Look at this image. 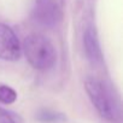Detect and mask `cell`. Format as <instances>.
<instances>
[{
    "mask_svg": "<svg viewBox=\"0 0 123 123\" xmlns=\"http://www.w3.org/2000/svg\"><path fill=\"white\" fill-rule=\"evenodd\" d=\"M85 89L92 105L95 107L100 117L111 122H115L119 117L118 106L116 105L111 91L100 80L87 77L85 80Z\"/></svg>",
    "mask_w": 123,
    "mask_h": 123,
    "instance_id": "obj_2",
    "label": "cell"
},
{
    "mask_svg": "<svg viewBox=\"0 0 123 123\" xmlns=\"http://www.w3.org/2000/svg\"><path fill=\"white\" fill-rule=\"evenodd\" d=\"M16 100H17V93L13 88L5 85L0 86V103L5 105H10V104H13Z\"/></svg>",
    "mask_w": 123,
    "mask_h": 123,
    "instance_id": "obj_7",
    "label": "cell"
},
{
    "mask_svg": "<svg viewBox=\"0 0 123 123\" xmlns=\"http://www.w3.org/2000/svg\"><path fill=\"white\" fill-rule=\"evenodd\" d=\"M35 18L45 25H54L60 19V11L55 4L43 0L35 10Z\"/></svg>",
    "mask_w": 123,
    "mask_h": 123,
    "instance_id": "obj_5",
    "label": "cell"
},
{
    "mask_svg": "<svg viewBox=\"0 0 123 123\" xmlns=\"http://www.w3.org/2000/svg\"><path fill=\"white\" fill-rule=\"evenodd\" d=\"M22 51L28 63L40 71L49 70L57 62V51L53 43L41 34L28 35L23 41Z\"/></svg>",
    "mask_w": 123,
    "mask_h": 123,
    "instance_id": "obj_1",
    "label": "cell"
},
{
    "mask_svg": "<svg viewBox=\"0 0 123 123\" xmlns=\"http://www.w3.org/2000/svg\"><path fill=\"white\" fill-rule=\"evenodd\" d=\"M22 55V46L16 33L7 24L0 22V59L16 62Z\"/></svg>",
    "mask_w": 123,
    "mask_h": 123,
    "instance_id": "obj_3",
    "label": "cell"
},
{
    "mask_svg": "<svg viewBox=\"0 0 123 123\" xmlns=\"http://www.w3.org/2000/svg\"><path fill=\"white\" fill-rule=\"evenodd\" d=\"M0 123H24V121L19 113L0 107Z\"/></svg>",
    "mask_w": 123,
    "mask_h": 123,
    "instance_id": "obj_8",
    "label": "cell"
},
{
    "mask_svg": "<svg viewBox=\"0 0 123 123\" xmlns=\"http://www.w3.org/2000/svg\"><path fill=\"white\" fill-rule=\"evenodd\" d=\"M36 119L40 121L41 123H59V122L65 121V116L63 113L54 112L48 109H43L37 112Z\"/></svg>",
    "mask_w": 123,
    "mask_h": 123,
    "instance_id": "obj_6",
    "label": "cell"
},
{
    "mask_svg": "<svg viewBox=\"0 0 123 123\" xmlns=\"http://www.w3.org/2000/svg\"><path fill=\"white\" fill-rule=\"evenodd\" d=\"M83 47L87 59L93 64H99L103 62V52L98 39L97 30L93 27H88L83 33Z\"/></svg>",
    "mask_w": 123,
    "mask_h": 123,
    "instance_id": "obj_4",
    "label": "cell"
}]
</instances>
